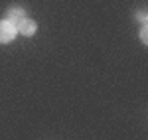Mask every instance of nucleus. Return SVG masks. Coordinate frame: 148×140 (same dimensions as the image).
<instances>
[{"instance_id":"obj_1","label":"nucleus","mask_w":148,"mask_h":140,"mask_svg":"<svg viewBox=\"0 0 148 140\" xmlns=\"http://www.w3.org/2000/svg\"><path fill=\"white\" fill-rule=\"evenodd\" d=\"M16 38V26L8 20H0V44H10Z\"/></svg>"},{"instance_id":"obj_2","label":"nucleus","mask_w":148,"mask_h":140,"mask_svg":"<svg viewBox=\"0 0 148 140\" xmlns=\"http://www.w3.org/2000/svg\"><path fill=\"white\" fill-rule=\"evenodd\" d=\"M36 30H38V24L34 20H30V18H24L22 22L16 26V32H20L22 36H34Z\"/></svg>"},{"instance_id":"obj_3","label":"nucleus","mask_w":148,"mask_h":140,"mask_svg":"<svg viewBox=\"0 0 148 140\" xmlns=\"http://www.w3.org/2000/svg\"><path fill=\"white\" fill-rule=\"evenodd\" d=\"M6 20L10 24H14V26H18V24L24 20V8H20V6H12V8H8V12H6Z\"/></svg>"},{"instance_id":"obj_4","label":"nucleus","mask_w":148,"mask_h":140,"mask_svg":"<svg viewBox=\"0 0 148 140\" xmlns=\"http://www.w3.org/2000/svg\"><path fill=\"white\" fill-rule=\"evenodd\" d=\"M140 42H142L144 46L148 44V26H146V24H144V26H142V30H140Z\"/></svg>"},{"instance_id":"obj_5","label":"nucleus","mask_w":148,"mask_h":140,"mask_svg":"<svg viewBox=\"0 0 148 140\" xmlns=\"http://www.w3.org/2000/svg\"><path fill=\"white\" fill-rule=\"evenodd\" d=\"M138 20H140L142 24H146V12H144V10H142V12H138Z\"/></svg>"}]
</instances>
